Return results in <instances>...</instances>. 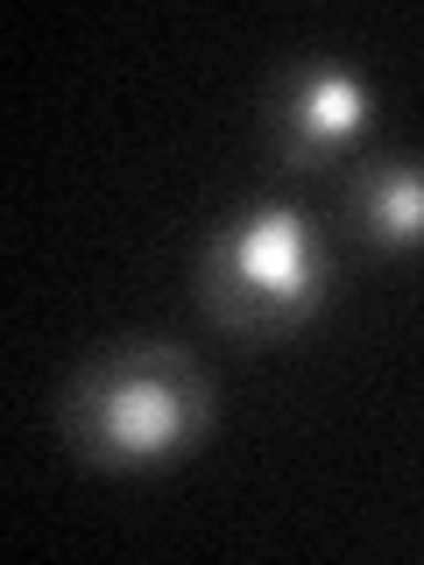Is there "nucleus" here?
Returning <instances> with one entry per match:
<instances>
[{"label": "nucleus", "mask_w": 424, "mask_h": 565, "mask_svg": "<svg viewBox=\"0 0 424 565\" xmlns=\"http://www.w3.org/2000/svg\"><path fill=\"white\" fill-rule=\"evenodd\" d=\"M199 290L234 332L269 340V332L297 326L326 297V241L305 226V212L255 205L212 234L205 262H199Z\"/></svg>", "instance_id": "2"}, {"label": "nucleus", "mask_w": 424, "mask_h": 565, "mask_svg": "<svg viewBox=\"0 0 424 565\" xmlns=\"http://www.w3.org/2000/svg\"><path fill=\"white\" fill-rule=\"evenodd\" d=\"M353 220L382 247L424 241V163H411V156L361 163V177H353Z\"/></svg>", "instance_id": "4"}, {"label": "nucleus", "mask_w": 424, "mask_h": 565, "mask_svg": "<svg viewBox=\"0 0 424 565\" xmlns=\"http://www.w3.org/2000/svg\"><path fill=\"white\" fill-rule=\"evenodd\" d=\"M205 424V375L177 347H120L85 367L64 403V431L93 467H141L177 452Z\"/></svg>", "instance_id": "1"}, {"label": "nucleus", "mask_w": 424, "mask_h": 565, "mask_svg": "<svg viewBox=\"0 0 424 565\" xmlns=\"http://www.w3.org/2000/svg\"><path fill=\"white\" fill-rule=\"evenodd\" d=\"M361 114H368V93L347 78V71L305 64L290 78V93H283V141H290V156H318L326 141L361 128Z\"/></svg>", "instance_id": "3"}]
</instances>
